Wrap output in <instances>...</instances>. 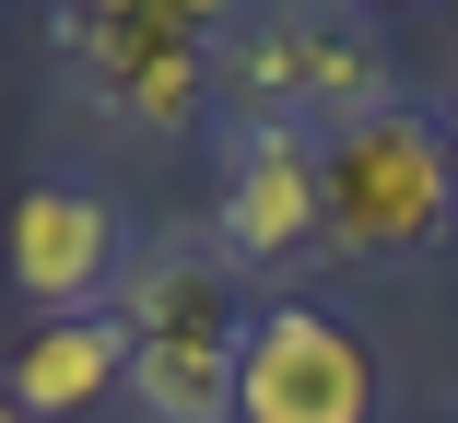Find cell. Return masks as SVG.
<instances>
[{"instance_id": "5", "label": "cell", "mask_w": 458, "mask_h": 423, "mask_svg": "<svg viewBox=\"0 0 458 423\" xmlns=\"http://www.w3.org/2000/svg\"><path fill=\"white\" fill-rule=\"evenodd\" d=\"M235 71H247V95H259V118H364V106H400L388 95V59L364 47V24H341V13H270L247 47H235Z\"/></svg>"}, {"instance_id": "2", "label": "cell", "mask_w": 458, "mask_h": 423, "mask_svg": "<svg viewBox=\"0 0 458 423\" xmlns=\"http://www.w3.org/2000/svg\"><path fill=\"white\" fill-rule=\"evenodd\" d=\"M318 235L341 259H423L458 235V165L423 106H364L318 130Z\"/></svg>"}, {"instance_id": "4", "label": "cell", "mask_w": 458, "mask_h": 423, "mask_svg": "<svg viewBox=\"0 0 458 423\" xmlns=\"http://www.w3.org/2000/svg\"><path fill=\"white\" fill-rule=\"evenodd\" d=\"M118 259H130V247H118V212H106V189H82V177H36L13 200V224H0V271H13V294L36 317L106 306Z\"/></svg>"}, {"instance_id": "6", "label": "cell", "mask_w": 458, "mask_h": 423, "mask_svg": "<svg viewBox=\"0 0 458 423\" xmlns=\"http://www.w3.org/2000/svg\"><path fill=\"white\" fill-rule=\"evenodd\" d=\"M318 235V130L306 118H247L224 141V259H294Z\"/></svg>"}, {"instance_id": "10", "label": "cell", "mask_w": 458, "mask_h": 423, "mask_svg": "<svg viewBox=\"0 0 458 423\" xmlns=\"http://www.w3.org/2000/svg\"><path fill=\"white\" fill-rule=\"evenodd\" d=\"M0 423H24V411H13V400H0Z\"/></svg>"}, {"instance_id": "7", "label": "cell", "mask_w": 458, "mask_h": 423, "mask_svg": "<svg viewBox=\"0 0 458 423\" xmlns=\"http://www.w3.org/2000/svg\"><path fill=\"white\" fill-rule=\"evenodd\" d=\"M106 388H130V329L118 306H82V317H36L13 365H0V400H13L24 423H82Z\"/></svg>"}, {"instance_id": "3", "label": "cell", "mask_w": 458, "mask_h": 423, "mask_svg": "<svg viewBox=\"0 0 458 423\" xmlns=\"http://www.w3.org/2000/svg\"><path fill=\"white\" fill-rule=\"evenodd\" d=\"M235 423H377V353L329 306H270L235 365Z\"/></svg>"}, {"instance_id": "8", "label": "cell", "mask_w": 458, "mask_h": 423, "mask_svg": "<svg viewBox=\"0 0 458 423\" xmlns=\"http://www.w3.org/2000/svg\"><path fill=\"white\" fill-rule=\"evenodd\" d=\"M435 130H446V165H458V95H446V106H435Z\"/></svg>"}, {"instance_id": "9", "label": "cell", "mask_w": 458, "mask_h": 423, "mask_svg": "<svg viewBox=\"0 0 458 423\" xmlns=\"http://www.w3.org/2000/svg\"><path fill=\"white\" fill-rule=\"evenodd\" d=\"M341 13H400V0H341Z\"/></svg>"}, {"instance_id": "1", "label": "cell", "mask_w": 458, "mask_h": 423, "mask_svg": "<svg viewBox=\"0 0 458 423\" xmlns=\"http://www.w3.org/2000/svg\"><path fill=\"white\" fill-rule=\"evenodd\" d=\"M118 329H130V388L153 423H235V365H247V306L224 247H141L118 259Z\"/></svg>"}]
</instances>
